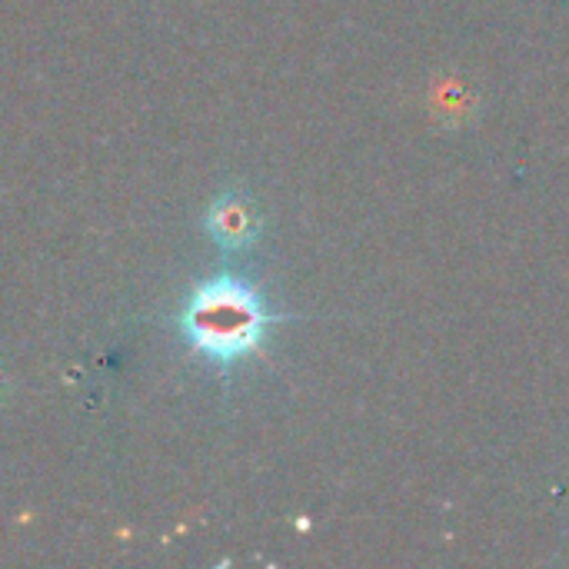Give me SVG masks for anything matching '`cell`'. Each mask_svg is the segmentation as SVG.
Returning a JSON list of instances; mask_svg holds the SVG:
<instances>
[{"label":"cell","instance_id":"1","mask_svg":"<svg viewBox=\"0 0 569 569\" xmlns=\"http://www.w3.org/2000/svg\"><path fill=\"white\" fill-rule=\"evenodd\" d=\"M283 320H290V313L270 310L267 297L250 280L217 273L187 293L177 313V330L197 357L220 373H230L243 360L260 357L270 330Z\"/></svg>","mask_w":569,"mask_h":569},{"label":"cell","instance_id":"2","mask_svg":"<svg viewBox=\"0 0 569 569\" xmlns=\"http://www.w3.org/2000/svg\"><path fill=\"white\" fill-rule=\"evenodd\" d=\"M203 230L223 253H250L263 237V213L247 190L230 187L210 200Z\"/></svg>","mask_w":569,"mask_h":569},{"label":"cell","instance_id":"3","mask_svg":"<svg viewBox=\"0 0 569 569\" xmlns=\"http://www.w3.org/2000/svg\"><path fill=\"white\" fill-rule=\"evenodd\" d=\"M0 387H3V380H0Z\"/></svg>","mask_w":569,"mask_h":569}]
</instances>
